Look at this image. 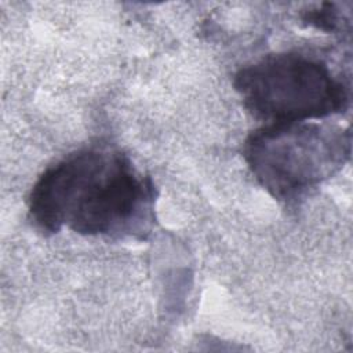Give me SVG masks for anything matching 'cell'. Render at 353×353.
<instances>
[{"instance_id": "277c9868", "label": "cell", "mask_w": 353, "mask_h": 353, "mask_svg": "<svg viewBox=\"0 0 353 353\" xmlns=\"http://www.w3.org/2000/svg\"><path fill=\"white\" fill-rule=\"evenodd\" d=\"M303 21L324 32H336L342 28L341 22H343V18L338 4L323 3L317 8L306 11Z\"/></svg>"}, {"instance_id": "7a4b0ae2", "label": "cell", "mask_w": 353, "mask_h": 353, "mask_svg": "<svg viewBox=\"0 0 353 353\" xmlns=\"http://www.w3.org/2000/svg\"><path fill=\"white\" fill-rule=\"evenodd\" d=\"M347 128L330 123L263 124L244 141L243 157L258 183L276 200L295 203L349 160Z\"/></svg>"}, {"instance_id": "3957f363", "label": "cell", "mask_w": 353, "mask_h": 353, "mask_svg": "<svg viewBox=\"0 0 353 353\" xmlns=\"http://www.w3.org/2000/svg\"><path fill=\"white\" fill-rule=\"evenodd\" d=\"M233 85L243 106L265 124L321 120L349 108V85L320 58L299 51L268 54L241 66Z\"/></svg>"}, {"instance_id": "6da1fadb", "label": "cell", "mask_w": 353, "mask_h": 353, "mask_svg": "<svg viewBox=\"0 0 353 353\" xmlns=\"http://www.w3.org/2000/svg\"><path fill=\"white\" fill-rule=\"evenodd\" d=\"M156 186L110 146L74 150L47 167L28 196V218L44 234L68 228L84 236L146 239L154 223Z\"/></svg>"}]
</instances>
